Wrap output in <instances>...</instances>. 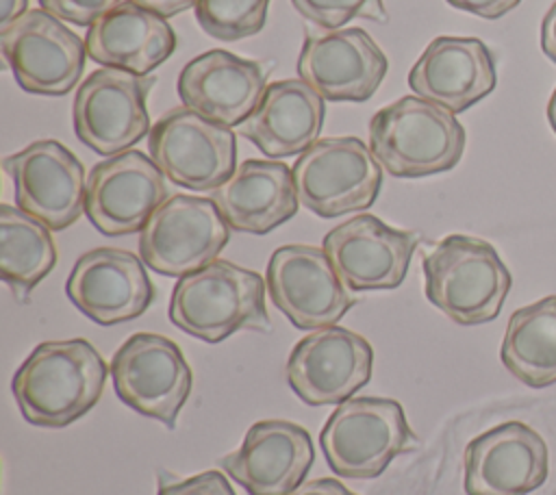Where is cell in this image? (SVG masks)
<instances>
[{
  "mask_svg": "<svg viewBox=\"0 0 556 495\" xmlns=\"http://www.w3.org/2000/svg\"><path fill=\"white\" fill-rule=\"evenodd\" d=\"M109 373L87 339L43 341L17 367L11 391L28 423L65 428L98 404Z\"/></svg>",
  "mask_w": 556,
  "mask_h": 495,
  "instance_id": "obj_1",
  "label": "cell"
},
{
  "mask_svg": "<svg viewBox=\"0 0 556 495\" xmlns=\"http://www.w3.org/2000/svg\"><path fill=\"white\" fill-rule=\"evenodd\" d=\"M424 291L445 317L460 326L493 321L513 287L497 250L478 237L447 234L424 252Z\"/></svg>",
  "mask_w": 556,
  "mask_h": 495,
  "instance_id": "obj_2",
  "label": "cell"
},
{
  "mask_svg": "<svg viewBox=\"0 0 556 495\" xmlns=\"http://www.w3.org/2000/svg\"><path fill=\"white\" fill-rule=\"evenodd\" d=\"M265 291L261 274L215 258L178 278L167 315L182 332L219 343L239 330H269Z\"/></svg>",
  "mask_w": 556,
  "mask_h": 495,
  "instance_id": "obj_3",
  "label": "cell"
},
{
  "mask_svg": "<svg viewBox=\"0 0 556 495\" xmlns=\"http://www.w3.org/2000/svg\"><path fill=\"white\" fill-rule=\"evenodd\" d=\"M369 150L395 178H421L456 167L465 128L456 115L419 96H402L369 122Z\"/></svg>",
  "mask_w": 556,
  "mask_h": 495,
  "instance_id": "obj_4",
  "label": "cell"
},
{
  "mask_svg": "<svg viewBox=\"0 0 556 495\" xmlns=\"http://www.w3.org/2000/svg\"><path fill=\"white\" fill-rule=\"evenodd\" d=\"M319 443L328 467L350 480L378 478L389 462L417 447L404 408L387 397H350L326 419Z\"/></svg>",
  "mask_w": 556,
  "mask_h": 495,
  "instance_id": "obj_5",
  "label": "cell"
},
{
  "mask_svg": "<svg viewBox=\"0 0 556 495\" xmlns=\"http://www.w3.org/2000/svg\"><path fill=\"white\" fill-rule=\"evenodd\" d=\"M291 172L300 204L324 219L369 208L382 185L380 163L352 135L315 141Z\"/></svg>",
  "mask_w": 556,
  "mask_h": 495,
  "instance_id": "obj_6",
  "label": "cell"
},
{
  "mask_svg": "<svg viewBox=\"0 0 556 495\" xmlns=\"http://www.w3.org/2000/svg\"><path fill=\"white\" fill-rule=\"evenodd\" d=\"M230 226L211 198L169 195L139 232L141 261L161 276L182 278L217 258Z\"/></svg>",
  "mask_w": 556,
  "mask_h": 495,
  "instance_id": "obj_7",
  "label": "cell"
},
{
  "mask_svg": "<svg viewBox=\"0 0 556 495\" xmlns=\"http://www.w3.org/2000/svg\"><path fill=\"white\" fill-rule=\"evenodd\" d=\"M117 397L139 415L176 428L178 412L193 386V371L180 347L154 332L128 337L111 358Z\"/></svg>",
  "mask_w": 556,
  "mask_h": 495,
  "instance_id": "obj_8",
  "label": "cell"
},
{
  "mask_svg": "<svg viewBox=\"0 0 556 495\" xmlns=\"http://www.w3.org/2000/svg\"><path fill=\"white\" fill-rule=\"evenodd\" d=\"M154 85V76L119 67L96 69L78 87L72 104L76 137L102 156H115L135 145L150 130L146 100Z\"/></svg>",
  "mask_w": 556,
  "mask_h": 495,
  "instance_id": "obj_9",
  "label": "cell"
},
{
  "mask_svg": "<svg viewBox=\"0 0 556 495\" xmlns=\"http://www.w3.org/2000/svg\"><path fill=\"white\" fill-rule=\"evenodd\" d=\"M148 150L174 185L193 191H213L237 169L235 132L187 106L167 111L150 128Z\"/></svg>",
  "mask_w": 556,
  "mask_h": 495,
  "instance_id": "obj_10",
  "label": "cell"
},
{
  "mask_svg": "<svg viewBox=\"0 0 556 495\" xmlns=\"http://www.w3.org/2000/svg\"><path fill=\"white\" fill-rule=\"evenodd\" d=\"M0 50L24 91L65 96L85 67V41L43 9L26 11L0 30Z\"/></svg>",
  "mask_w": 556,
  "mask_h": 495,
  "instance_id": "obj_11",
  "label": "cell"
},
{
  "mask_svg": "<svg viewBox=\"0 0 556 495\" xmlns=\"http://www.w3.org/2000/svg\"><path fill=\"white\" fill-rule=\"evenodd\" d=\"M265 282L274 306L300 330L334 326L356 304L324 248L298 243L274 250Z\"/></svg>",
  "mask_w": 556,
  "mask_h": 495,
  "instance_id": "obj_12",
  "label": "cell"
},
{
  "mask_svg": "<svg viewBox=\"0 0 556 495\" xmlns=\"http://www.w3.org/2000/svg\"><path fill=\"white\" fill-rule=\"evenodd\" d=\"M165 174L139 150H124L96 163L87 178L85 213L106 237L141 232L167 200Z\"/></svg>",
  "mask_w": 556,
  "mask_h": 495,
  "instance_id": "obj_13",
  "label": "cell"
},
{
  "mask_svg": "<svg viewBox=\"0 0 556 495\" xmlns=\"http://www.w3.org/2000/svg\"><path fill=\"white\" fill-rule=\"evenodd\" d=\"M374 352L365 337L326 326L300 339L287 360V382L308 406L341 404L371 378Z\"/></svg>",
  "mask_w": 556,
  "mask_h": 495,
  "instance_id": "obj_14",
  "label": "cell"
},
{
  "mask_svg": "<svg viewBox=\"0 0 556 495\" xmlns=\"http://www.w3.org/2000/svg\"><path fill=\"white\" fill-rule=\"evenodd\" d=\"M2 165L13 180L17 208L50 230L72 226L85 211V167L63 143L35 141L9 154Z\"/></svg>",
  "mask_w": 556,
  "mask_h": 495,
  "instance_id": "obj_15",
  "label": "cell"
},
{
  "mask_svg": "<svg viewBox=\"0 0 556 495\" xmlns=\"http://www.w3.org/2000/svg\"><path fill=\"white\" fill-rule=\"evenodd\" d=\"M387 56L363 28L306 30L300 78L328 102H365L387 76Z\"/></svg>",
  "mask_w": 556,
  "mask_h": 495,
  "instance_id": "obj_16",
  "label": "cell"
},
{
  "mask_svg": "<svg viewBox=\"0 0 556 495\" xmlns=\"http://www.w3.org/2000/svg\"><path fill=\"white\" fill-rule=\"evenodd\" d=\"M417 243V232L361 213L334 226L321 248L350 291H380L404 282Z\"/></svg>",
  "mask_w": 556,
  "mask_h": 495,
  "instance_id": "obj_17",
  "label": "cell"
},
{
  "mask_svg": "<svg viewBox=\"0 0 556 495\" xmlns=\"http://www.w3.org/2000/svg\"><path fill=\"white\" fill-rule=\"evenodd\" d=\"M547 475V443L523 421H504L465 447L467 495H528Z\"/></svg>",
  "mask_w": 556,
  "mask_h": 495,
  "instance_id": "obj_18",
  "label": "cell"
},
{
  "mask_svg": "<svg viewBox=\"0 0 556 495\" xmlns=\"http://www.w3.org/2000/svg\"><path fill=\"white\" fill-rule=\"evenodd\" d=\"M70 302L100 326L130 321L148 310L154 287L143 261L119 248H96L85 252L65 282Z\"/></svg>",
  "mask_w": 556,
  "mask_h": 495,
  "instance_id": "obj_19",
  "label": "cell"
},
{
  "mask_svg": "<svg viewBox=\"0 0 556 495\" xmlns=\"http://www.w3.org/2000/svg\"><path fill=\"white\" fill-rule=\"evenodd\" d=\"M315 460L311 434L282 419L250 426L237 452L219 458V467L239 482L248 495H291Z\"/></svg>",
  "mask_w": 556,
  "mask_h": 495,
  "instance_id": "obj_20",
  "label": "cell"
},
{
  "mask_svg": "<svg viewBox=\"0 0 556 495\" xmlns=\"http://www.w3.org/2000/svg\"><path fill=\"white\" fill-rule=\"evenodd\" d=\"M497 85L495 59L476 37H437L408 72L415 96L434 102L454 115L486 98Z\"/></svg>",
  "mask_w": 556,
  "mask_h": 495,
  "instance_id": "obj_21",
  "label": "cell"
},
{
  "mask_svg": "<svg viewBox=\"0 0 556 495\" xmlns=\"http://www.w3.org/2000/svg\"><path fill=\"white\" fill-rule=\"evenodd\" d=\"M269 69L228 50H208L191 59L178 76L182 106L222 126H241L267 89Z\"/></svg>",
  "mask_w": 556,
  "mask_h": 495,
  "instance_id": "obj_22",
  "label": "cell"
},
{
  "mask_svg": "<svg viewBox=\"0 0 556 495\" xmlns=\"http://www.w3.org/2000/svg\"><path fill=\"white\" fill-rule=\"evenodd\" d=\"M211 200L232 230L250 234H267L291 219L300 206L291 167L274 158L243 161L226 182L213 189Z\"/></svg>",
  "mask_w": 556,
  "mask_h": 495,
  "instance_id": "obj_23",
  "label": "cell"
},
{
  "mask_svg": "<svg viewBox=\"0 0 556 495\" xmlns=\"http://www.w3.org/2000/svg\"><path fill=\"white\" fill-rule=\"evenodd\" d=\"M87 56L104 67L148 76L176 50V33L167 20L135 0H122L85 37Z\"/></svg>",
  "mask_w": 556,
  "mask_h": 495,
  "instance_id": "obj_24",
  "label": "cell"
},
{
  "mask_svg": "<svg viewBox=\"0 0 556 495\" xmlns=\"http://www.w3.org/2000/svg\"><path fill=\"white\" fill-rule=\"evenodd\" d=\"M324 98L302 78H285L267 85L261 102L239 126L241 137L252 141L269 158L302 154L324 126Z\"/></svg>",
  "mask_w": 556,
  "mask_h": 495,
  "instance_id": "obj_25",
  "label": "cell"
},
{
  "mask_svg": "<svg viewBox=\"0 0 556 495\" xmlns=\"http://www.w3.org/2000/svg\"><path fill=\"white\" fill-rule=\"evenodd\" d=\"M502 365L530 389L556 384V295L517 308L506 326Z\"/></svg>",
  "mask_w": 556,
  "mask_h": 495,
  "instance_id": "obj_26",
  "label": "cell"
},
{
  "mask_svg": "<svg viewBox=\"0 0 556 495\" xmlns=\"http://www.w3.org/2000/svg\"><path fill=\"white\" fill-rule=\"evenodd\" d=\"M56 245L46 224L11 204L0 206V276L17 300L54 269Z\"/></svg>",
  "mask_w": 556,
  "mask_h": 495,
  "instance_id": "obj_27",
  "label": "cell"
},
{
  "mask_svg": "<svg viewBox=\"0 0 556 495\" xmlns=\"http://www.w3.org/2000/svg\"><path fill=\"white\" fill-rule=\"evenodd\" d=\"M269 0H198L195 17L202 30L219 41H237L263 30Z\"/></svg>",
  "mask_w": 556,
  "mask_h": 495,
  "instance_id": "obj_28",
  "label": "cell"
},
{
  "mask_svg": "<svg viewBox=\"0 0 556 495\" xmlns=\"http://www.w3.org/2000/svg\"><path fill=\"white\" fill-rule=\"evenodd\" d=\"M295 11L324 30L345 26L350 20L389 22L382 0H291Z\"/></svg>",
  "mask_w": 556,
  "mask_h": 495,
  "instance_id": "obj_29",
  "label": "cell"
},
{
  "mask_svg": "<svg viewBox=\"0 0 556 495\" xmlns=\"http://www.w3.org/2000/svg\"><path fill=\"white\" fill-rule=\"evenodd\" d=\"M156 495H235V491L224 473L202 471L187 480H169V475L163 473Z\"/></svg>",
  "mask_w": 556,
  "mask_h": 495,
  "instance_id": "obj_30",
  "label": "cell"
},
{
  "mask_svg": "<svg viewBox=\"0 0 556 495\" xmlns=\"http://www.w3.org/2000/svg\"><path fill=\"white\" fill-rule=\"evenodd\" d=\"M119 2L122 0H39L43 11L76 26H91Z\"/></svg>",
  "mask_w": 556,
  "mask_h": 495,
  "instance_id": "obj_31",
  "label": "cell"
},
{
  "mask_svg": "<svg viewBox=\"0 0 556 495\" xmlns=\"http://www.w3.org/2000/svg\"><path fill=\"white\" fill-rule=\"evenodd\" d=\"M447 4L473 13L478 17L484 20H497L502 15H506L508 11H513L521 0H445Z\"/></svg>",
  "mask_w": 556,
  "mask_h": 495,
  "instance_id": "obj_32",
  "label": "cell"
},
{
  "mask_svg": "<svg viewBox=\"0 0 556 495\" xmlns=\"http://www.w3.org/2000/svg\"><path fill=\"white\" fill-rule=\"evenodd\" d=\"M291 495H356L334 478H317L300 484Z\"/></svg>",
  "mask_w": 556,
  "mask_h": 495,
  "instance_id": "obj_33",
  "label": "cell"
},
{
  "mask_svg": "<svg viewBox=\"0 0 556 495\" xmlns=\"http://www.w3.org/2000/svg\"><path fill=\"white\" fill-rule=\"evenodd\" d=\"M541 50L552 63H556V2L541 20Z\"/></svg>",
  "mask_w": 556,
  "mask_h": 495,
  "instance_id": "obj_34",
  "label": "cell"
},
{
  "mask_svg": "<svg viewBox=\"0 0 556 495\" xmlns=\"http://www.w3.org/2000/svg\"><path fill=\"white\" fill-rule=\"evenodd\" d=\"M135 2L163 15V17H172V15H178V13L195 7L198 0H135Z\"/></svg>",
  "mask_w": 556,
  "mask_h": 495,
  "instance_id": "obj_35",
  "label": "cell"
},
{
  "mask_svg": "<svg viewBox=\"0 0 556 495\" xmlns=\"http://www.w3.org/2000/svg\"><path fill=\"white\" fill-rule=\"evenodd\" d=\"M28 0H0V30L9 28L26 13Z\"/></svg>",
  "mask_w": 556,
  "mask_h": 495,
  "instance_id": "obj_36",
  "label": "cell"
},
{
  "mask_svg": "<svg viewBox=\"0 0 556 495\" xmlns=\"http://www.w3.org/2000/svg\"><path fill=\"white\" fill-rule=\"evenodd\" d=\"M545 113H547V122H549L552 130L556 132V89H554V91H552V96H549V102H547Z\"/></svg>",
  "mask_w": 556,
  "mask_h": 495,
  "instance_id": "obj_37",
  "label": "cell"
}]
</instances>
